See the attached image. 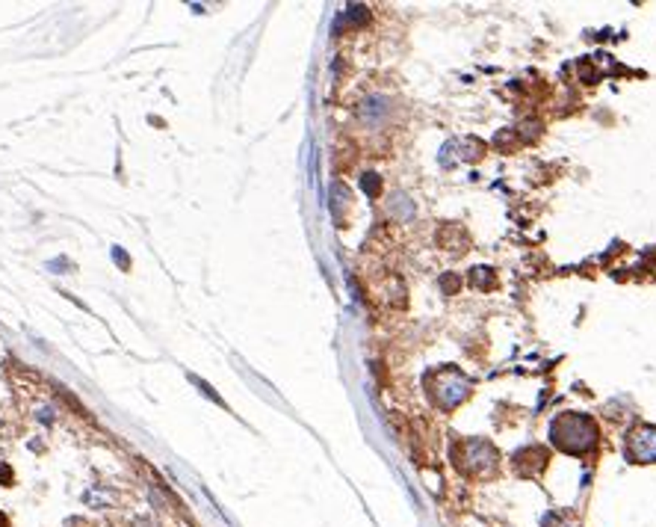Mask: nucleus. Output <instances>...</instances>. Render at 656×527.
I'll list each match as a JSON object with an SVG mask.
<instances>
[{
    "label": "nucleus",
    "instance_id": "obj_1",
    "mask_svg": "<svg viewBox=\"0 0 656 527\" xmlns=\"http://www.w3.org/2000/svg\"><path fill=\"white\" fill-rule=\"evenodd\" d=\"M633 456L642 459V463H653L656 459V430L653 426H645L633 436Z\"/></svg>",
    "mask_w": 656,
    "mask_h": 527
},
{
    "label": "nucleus",
    "instance_id": "obj_2",
    "mask_svg": "<svg viewBox=\"0 0 656 527\" xmlns=\"http://www.w3.org/2000/svg\"><path fill=\"white\" fill-rule=\"evenodd\" d=\"M0 527H9V524H6V518H4V516H0Z\"/></svg>",
    "mask_w": 656,
    "mask_h": 527
}]
</instances>
